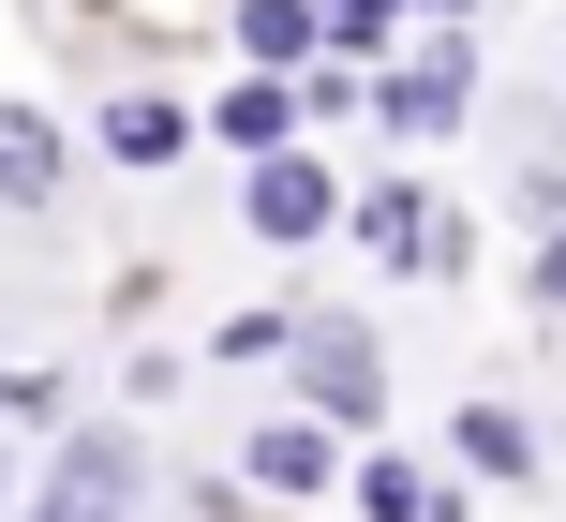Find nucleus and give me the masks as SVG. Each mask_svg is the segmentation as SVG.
<instances>
[{
	"instance_id": "nucleus-1",
	"label": "nucleus",
	"mask_w": 566,
	"mask_h": 522,
	"mask_svg": "<svg viewBox=\"0 0 566 522\" xmlns=\"http://www.w3.org/2000/svg\"><path fill=\"white\" fill-rule=\"evenodd\" d=\"M462 105H478V30L432 15L418 45L373 75V135H402V149H418V135H462Z\"/></svg>"
},
{
	"instance_id": "nucleus-2",
	"label": "nucleus",
	"mask_w": 566,
	"mask_h": 522,
	"mask_svg": "<svg viewBox=\"0 0 566 522\" xmlns=\"http://www.w3.org/2000/svg\"><path fill=\"white\" fill-rule=\"evenodd\" d=\"M135 493H149V448L119 434V418H90V434H60L45 493H30L15 522H135Z\"/></svg>"
},
{
	"instance_id": "nucleus-3",
	"label": "nucleus",
	"mask_w": 566,
	"mask_h": 522,
	"mask_svg": "<svg viewBox=\"0 0 566 522\" xmlns=\"http://www.w3.org/2000/svg\"><path fill=\"white\" fill-rule=\"evenodd\" d=\"M298 418H328V434H373V418H388V358H373V328H343V314L298 328Z\"/></svg>"
},
{
	"instance_id": "nucleus-4",
	"label": "nucleus",
	"mask_w": 566,
	"mask_h": 522,
	"mask_svg": "<svg viewBox=\"0 0 566 522\" xmlns=\"http://www.w3.org/2000/svg\"><path fill=\"white\" fill-rule=\"evenodd\" d=\"M343 239H358V254H388V269H462V254H478V225H462V209H432L418 179H373Z\"/></svg>"
},
{
	"instance_id": "nucleus-5",
	"label": "nucleus",
	"mask_w": 566,
	"mask_h": 522,
	"mask_svg": "<svg viewBox=\"0 0 566 522\" xmlns=\"http://www.w3.org/2000/svg\"><path fill=\"white\" fill-rule=\"evenodd\" d=\"M239 209H254V239H328V225H358V195H343L313 149H283V165L239 179Z\"/></svg>"
},
{
	"instance_id": "nucleus-6",
	"label": "nucleus",
	"mask_w": 566,
	"mask_h": 522,
	"mask_svg": "<svg viewBox=\"0 0 566 522\" xmlns=\"http://www.w3.org/2000/svg\"><path fill=\"white\" fill-rule=\"evenodd\" d=\"M343 508H358V522H462V493H448V478L418 463V448H358Z\"/></svg>"
},
{
	"instance_id": "nucleus-7",
	"label": "nucleus",
	"mask_w": 566,
	"mask_h": 522,
	"mask_svg": "<svg viewBox=\"0 0 566 522\" xmlns=\"http://www.w3.org/2000/svg\"><path fill=\"white\" fill-rule=\"evenodd\" d=\"M60 179H75V135L45 105H0V209H60Z\"/></svg>"
},
{
	"instance_id": "nucleus-8",
	"label": "nucleus",
	"mask_w": 566,
	"mask_h": 522,
	"mask_svg": "<svg viewBox=\"0 0 566 522\" xmlns=\"http://www.w3.org/2000/svg\"><path fill=\"white\" fill-rule=\"evenodd\" d=\"M448 463H462V478H507V493H522V478L552 463V434H537L522 404H462V418H448Z\"/></svg>"
},
{
	"instance_id": "nucleus-9",
	"label": "nucleus",
	"mask_w": 566,
	"mask_h": 522,
	"mask_svg": "<svg viewBox=\"0 0 566 522\" xmlns=\"http://www.w3.org/2000/svg\"><path fill=\"white\" fill-rule=\"evenodd\" d=\"M298 119H313V105H298V75H239L224 105H209V135H224L239 165H283V149H298Z\"/></svg>"
},
{
	"instance_id": "nucleus-10",
	"label": "nucleus",
	"mask_w": 566,
	"mask_h": 522,
	"mask_svg": "<svg viewBox=\"0 0 566 522\" xmlns=\"http://www.w3.org/2000/svg\"><path fill=\"white\" fill-rule=\"evenodd\" d=\"M239 60H254V75H313V60H328V0H239Z\"/></svg>"
},
{
	"instance_id": "nucleus-11",
	"label": "nucleus",
	"mask_w": 566,
	"mask_h": 522,
	"mask_svg": "<svg viewBox=\"0 0 566 522\" xmlns=\"http://www.w3.org/2000/svg\"><path fill=\"white\" fill-rule=\"evenodd\" d=\"M195 135H209V119H179L165 90H119V105H105V135H90V149H105V165H135V179H149V165H179V149H195Z\"/></svg>"
},
{
	"instance_id": "nucleus-12",
	"label": "nucleus",
	"mask_w": 566,
	"mask_h": 522,
	"mask_svg": "<svg viewBox=\"0 0 566 522\" xmlns=\"http://www.w3.org/2000/svg\"><path fill=\"white\" fill-rule=\"evenodd\" d=\"M239 463H254L269 493H328V478H358V463L328 448V418H254V448H239Z\"/></svg>"
},
{
	"instance_id": "nucleus-13",
	"label": "nucleus",
	"mask_w": 566,
	"mask_h": 522,
	"mask_svg": "<svg viewBox=\"0 0 566 522\" xmlns=\"http://www.w3.org/2000/svg\"><path fill=\"white\" fill-rule=\"evenodd\" d=\"M402 30H432L418 0H328V60H358V75H388V60H402Z\"/></svg>"
},
{
	"instance_id": "nucleus-14",
	"label": "nucleus",
	"mask_w": 566,
	"mask_h": 522,
	"mask_svg": "<svg viewBox=\"0 0 566 522\" xmlns=\"http://www.w3.org/2000/svg\"><path fill=\"white\" fill-rule=\"evenodd\" d=\"M298 105H313V119H373V75H358V60H313Z\"/></svg>"
},
{
	"instance_id": "nucleus-15",
	"label": "nucleus",
	"mask_w": 566,
	"mask_h": 522,
	"mask_svg": "<svg viewBox=\"0 0 566 522\" xmlns=\"http://www.w3.org/2000/svg\"><path fill=\"white\" fill-rule=\"evenodd\" d=\"M283 344H298V314H224L209 328V358H283Z\"/></svg>"
},
{
	"instance_id": "nucleus-16",
	"label": "nucleus",
	"mask_w": 566,
	"mask_h": 522,
	"mask_svg": "<svg viewBox=\"0 0 566 522\" xmlns=\"http://www.w3.org/2000/svg\"><path fill=\"white\" fill-rule=\"evenodd\" d=\"M0 418H30V434H45V418H60V374H0Z\"/></svg>"
},
{
	"instance_id": "nucleus-17",
	"label": "nucleus",
	"mask_w": 566,
	"mask_h": 522,
	"mask_svg": "<svg viewBox=\"0 0 566 522\" xmlns=\"http://www.w3.org/2000/svg\"><path fill=\"white\" fill-rule=\"evenodd\" d=\"M522 284H537L552 314H566V239H537V269H522Z\"/></svg>"
},
{
	"instance_id": "nucleus-18",
	"label": "nucleus",
	"mask_w": 566,
	"mask_h": 522,
	"mask_svg": "<svg viewBox=\"0 0 566 522\" xmlns=\"http://www.w3.org/2000/svg\"><path fill=\"white\" fill-rule=\"evenodd\" d=\"M418 15H448V30H462V15H478V0H418Z\"/></svg>"
},
{
	"instance_id": "nucleus-19",
	"label": "nucleus",
	"mask_w": 566,
	"mask_h": 522,
	"mask_svg": "<svg viewBox=\"0 0 566 522\" xmlns=\"http://www.w3.org/2000/svg\"><path fill=\"white\" fill-rule=\"evenodd\" d=\"M0 493H15V448H0Z\"/></svg>"
}]
</instances>
